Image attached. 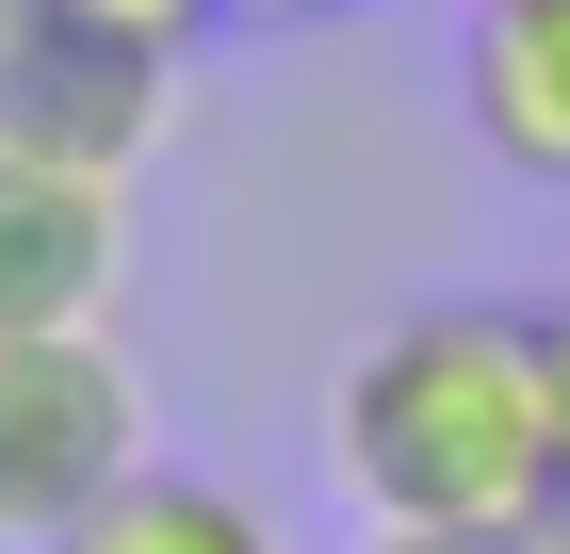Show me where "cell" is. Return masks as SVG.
Returning <instances> with one entry per match:
<instances>
[{
    "mask_svg": "<svg viewBox=\"0 0 570 554\" xmlns=\"http://www.w3.org/2000/svg\"><path fill=\"white\" fill-rule=\"evenodd\" d=\"M33 17H66V33H115V49H164V66H179V49L213 33L228 0H33Z\"/></svg>",
    "mask_w": 570,
    "mask_h": 554,
    "instance_id": "52a82bcc",
    "label": "cell"
},
{
    "mask_svg": "<svg viewBox=\"0 0 570 554\" xmlns=\"http://www.w3.org/2000/svg\"><path fill=\"white\" fill-rule=\"evenodd\" d=\"M17 17H33V0H0V33H17Z\"/></svg>",
    "mask_w": 570,
    "mask_h": 554,
    "instance_id": "8fae6325",
    "label": "cell"
},
{
    "mask_svg": "<svg viewBox=\"0 0 570 554\" xmlns=\"http://www.w3.org/2000/svg\"><path fill=\"white\" fill-rule=\"evenodd\" d=\"M375 554H570V522H440V538H375Z\"/></svg>",
    "mask_w": 570,
    "mask_h": 554,
    "instance_id": "ba28073f",
    "label": "cell"
},
{
    "mask_svg": "<svg viewBox=\"0 0 570 554\" xmlns=\"http://www.w3.org/2000/svg\"><path fill=\"white\" fill-rule=\"evenodd\" d=\"M456 98H473V147H489L505 179L570 196V0H473Z\"/></svg>",
    "mask_w": 570,
    "mask_h": 554,
    "instance_id": "5b68a950",
    "label": "cell"
},
{
    "mask_svg": "<svg viewBox=\"0 0 570 554\" xmlns=\"http://www.w3.org/2000/svg\"><path fill=\"white\" fill-rule=\"evenodd\" d=\"M179 115V66L164 49H115V33H66V17H17L0 33V147L17 164H66V179H131Z\"/></svg>",
    "mask_w": 570,
    "mask_h": 554,
    "instance_id": "3957f363",
    "label": "cell"
},
{
    "mask_svg": "<svg viewBox=\"0 0 570 554\" xmlns=\"http://www.w3.org/2000/svg\"><path fill=\"white\" fill-rule=\"evenodd\" d=\"M245 33H326V17H358V0H228Z\"/></svg>",
    "mask_w": 570,
    "mask_h": 554,
    "instance_id": "30bf717a",
    "label": "cell"
},
{
    "mask_svg": "<svg viewBox=\"0 0 570 554\" xmlns=\"http://www.w3.org/2000/svg\"><path fill=\"white\" fill-rule=\"evenodd\" d=\"M49 554H294V538H277V522L245 506L228 473H179V457H147L131 489H115V506H82Z\"/></svg>",
    "mask_w": 570,
    "mask_h": 554,
    "instance_id": "8992f818",
    "label": "cell"
},
{
    "mask_svg": "<svg viewBox=\"0 0 570 554\" xmlns=\"http://www.w3.org/2000/svg\"><path fill=\"white\" fill-rule=\"evenodd\" d=\"M538 376H554V522H570V294L538 310Z\"/></svg>",
    "mask_w": 570,
    "mask_h": 554,
    "instance_id": "9c48e42d",
    "label": "cell"
},
{
    "mask_svg": "<svg viewBox=\"0 0 570 554\" xmlns=\"http://www.w3.org/2000/svg\"><path fill=\"white\" fill-rule=\"evenodd\" d=\"M326 473L375 538L440 522H554V376L538 310L505 294H424L326 376Z\"/></svg>",
    "mask_w": 570,
    "mask_h": 554,
    "instance_id": "6da1fadb",
    "label": "cell"
},
{
    "mask_svg": "<svg viewBox=\"0 0 570 554\" xmlns=\"http://www.w3.org/2000/svg\"><path fill=\"white\" fill-rule=\"evenodd\" d=\"M147 457H164V408H147V359L115 327L0 342V554H49L82 506H115Z\"/></svg>",
    "mask_w": 570,
    "mask_h": 554,
    "instance_id": "7a4b0ae2",
    "label": "cell"
},
{
    "mask_svg": "<svg viewBox=\"0 0 570 554\" xmlns=\"http://www.w3.org/2000/svg\"><path fill=\"white\" fill-rule=\"evenodd\" d=\"M115 278H131V179H66L0 147V342L115 327Z\"/></svg>",
    "mask_w": 570,
    "mask_h": 554,
    "instance_id": "277c9868",
    "label": "cell"
}]
</instances>
